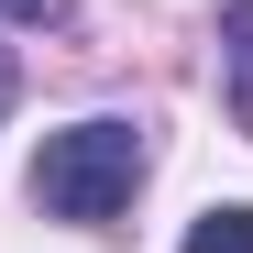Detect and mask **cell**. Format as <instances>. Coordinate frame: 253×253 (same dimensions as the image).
Segmentation results:
<instances>
[{
    "instance_id": "obj_1",
    "label": "cell",
    "mask_w": 253,
    "mask_h": 253,
    "mask_svg": "<svg viewBox=\"0 0 253 253\" xmlns=\"http://www.w3.org/2000/svg\"><path fill=\"white\" fill-rule=\"evenodd\" d=\"M143 132L132 121H66V132H44V154H33V198L55 209V220H110V209H132L143 187Z\"/></svg>"
},
{
    "instance_id": "obj_2",
    "label": "cell",
    "mask_w": 253,
    "mask_h": 253,
    "mask_svg": "<svg viewBox=\"0 0 253 253\" xmlns=\"http://www.w3.org/2000/svg\"><path fill=\"white\" fill-rule=\"evenodd\" d=\"M220 66H231V110H242V132H253V0L220 11Z\"/></svg>"
},
{
    "instance_id": "obj_3",
    "label": "cell",
    "mask_w": 253,
    "mask_h": 253,
    "mask_svg": "<svg viewBox=\"0 0 253 253\" xmlns=\"http://www.w3.org/2000/svg\"><path fill=\"white\" fill-rule=\"evenodd\" d=\"M187 253H253V209H198V220H187Z\"/></svg>"
},
{
    "instance_id": "obj_4",
    "label": "cell",
    "mask_w": 253,
    "mask_h": 253,
    "mask_svg": "<svg viewBox=\"0 0 253 253\" xmlns=\"http://www.w3.org/2000/svg\"><path fill=\"white\" fill-rule=\"evenodd\" d=\"M0 22H66V0H0Z\"/></svg>"
},
{
    "instance_id": "obj_5",
    "label": "cell",
    "mask_w": 253,
    "mask_h": 253,
    "mask_svg": "<svg viewBox=\"0 0 253 253\" xmlns=\"http://www.w3.org/2000/svg\"><path fill=\"white\" fill-rule=\"evenodd\" d=\"M0 99H11V66H0Z\"/></svg>"
}]
</instances>
